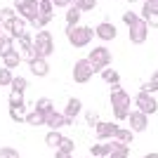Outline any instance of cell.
<instances>
[{
  "mask_svg": "<svg viewBox=\"0 0 158 158\" xmlns=\"http://www.w3.org/2000/svg\"><path fill=\"white\" fill-rule=\"evenodd\" d=\"M0 158H19V151L14 146H2L0 149Z\"/></svg>",
  "mask_w": 158,
  "mask_h": 158,
  "instance_id": "1f68e13d",
  "label": "cell"
},
{
  "mask_svg": "<svg viewBox=\"0 0 158 158\" xmlns=\"http://www.w3.org/2000/svg\"><path fill=\"white\" fill-rule=\"evenodd\" d=\"M102 80H104V83H109V85H120V73L116 71V69H109V66H106L104 71H102Z\"/></svg>",
  "mask_w": 158,
  "mask_h": 158,
  "instance_id": "7402d4cb",
  "label": "cell"
},
{
  "mask_svg": "<svg viewBox=\"0 0 158 158\" xmlns=\"http://www.w3.org/2000/svg\"><path fill=\"white\" fill-rule=\"evenodd\" d=\"M132 137H135V132L132 130H125V127H118V130H116V142H120V144H130L132 142Z\"/></svg>",
  "mask_w": 158,
  "mask_h": 158,
  "instance_id": "484cf974",
  "label": "cell"
},
{
  "mask_svg": "<svg viewBox=\"0 0 158 158\" xmlns=\"http://www.w3.org/2000/svg\"><path fill=\"white\" fill-rule=\"evenodd\" d=\"M28 69H31L33 76H40V78L50 76V64H47L45 57H35L33 61H28Z\"/></svg>",
  "mask_w": 158,
  "mask_h": 158,
  "instance_id": "9a60e30c",
  "label": "cell"
},
{
  "mask_svg": "<svg viewBox=\"0 0 158 158\" xmlns=\"http://www.w3.org/2000/svg\"><path fill=\"white\" fill-rule=\"evenodd\" d=\"M116 130H118V125H116V123H109V120H99L97 125H94V135H97L99 142L113 139L116 137Z\"/></svg>",
  "mask_w": 158,
  "mask_h": 158,
  "instance_id": "9c48e42d",
  "label": "cell"
},
{
  "mask_svg": "<svg viewBox=\"0 0 158 158\" xmlns=\"http://www.w3.org/2000/svg\"><path fill=\"white\" fill-rule=\"evenodd\" d=\"M10 90H12V92H26V90H28V80L24 78V76H14Z\"/></svg>",
  "mask_w": 158,
  "mask_h": 158,
  "instance_id": "d4e9b609",
  "label": "cell"
},
{
  "mask_svg": "<svg viewBox=\"0 0 158 158\" xmlns=\"http://www.w3.org/2000/svg\"><path fill=\"white\" fill-rule=\"evenodd\" d=\"M144 158H158V153H146Z\"/></svg>",
  "mask_w": 158,
  "mask_h": 158,
  "instance_id": "ab89813d",
  "label": "cell"
},
{
  "mask_svg": "<svg viewBox=\"0 0 158 158\" xmlns=\"http://www.w3.org/2000/svg\"><path fill=\"white\" fill-rule=\"evenodd\" d=\"M50 21H52V14H40V12H38V17H35L33 21H28V24H33V26L40 31V28H45Z\"/></svg>",
  "mask_w": 158,
  "mask_h": 158,
  "instance_id": "83f0119b",
  "label": "cell"
},
{
  "mask_svg": "<svg viewBox=\"0 0 158 158\" xmlns=\"http://www.w3.org/2000/svg\"><path fill=\"white\" fill-rule=\"evenodd\" d=\"M73 120L71 118H66V113H59V111H50V113H45V125L50 127V130H59V127H64V125H71Z\"/></svg>",
  "mask_w": 158,
  "mask_h": 158,
  "instance_id": "30bf717a",
  "label": "cell"
},
{
  "mask_svg": "<svg viewBox=\"0 0 158 158\" xmlns=\"http://www.w3.org/2000/svg\"><path fill=\"white\" fill-rule=\"evenodd\" d=\"M0 28H2V17H0Z\"/></svg>",
  "mask_w": 158,
  "mask_h": 158,
  "instance_id": "b9f144b4",
  "label": "cell"
},
{
  "mask_svg": "<svg viewBox=\"0 0 158 158\" xmlns=\"http://www.w3.org/2000/svg\"><path fill=\"white\" fill-rule=\"evenodd\" d=\"M7 113H10V118L14 120V123H24L26 120V102H10V106H7Z\"/></svg>",
  "mask_w": 158,
  "mask_h": 158,
  "instance_id": "4fadbf2b",
  "label": "cell"
},
{
  "mask_svg": "<svg viewBox=\"0 0 158 158\" xmlns=\"http://www.w3.org/2000/svg\"><path fill=\"white\" fill-rule=\"evenodd\" d=\"M135 106H137L142 113H146V116H151V113L158 111L156 97H153V94H149V92H139L137 97H135Z\"/></svg>",
  "mask_w": 158,
  "mask_h": 158,
  "instance_id": "ba28073f",
  "label": "cell"
},
{
  "mask_svg": "<svg viewBox=\"0 0 158 158\" xmlns=\"http://www.w3.org/2000/svg\"><path fill=\"white\" fill-rule=\"evenodd\" d=\"M85 120L94 127V125L99 123V113H97V111H87V113H85Z\"/></svg>",
  "mask_w": 158,
  "mask_h": 158,
  "instance_id": "e575fe53",
  "label": "cell"
},
{
  "mask_svg": "<svg viewBox=\"0 0 158 158\" xmlns=\"http://www.w3.org/2000/svg\"><path fill=\"white\" fill-rule=\"evenodd\" d=\"M113 151V142H97V144L90 149L92 158H109Z\"/></svg>",
  "mask_w": 158,
  "mask_h": 158,
  "instance_id": "e0dca14e",
  "label": "cell"
},
{
  "mask_svg": "<svg viewBox=\"0 0 158 158\" xmlns=\"http://www.w3.org/2000/svg\"><path fill=\"white\" fill-rule=\"evenodd\" d=\"M38 5H40V0H14V10H17V14H19L21 19H26V21H33L35 17H38Z\"/></svg>",
  "mask_w": 158,
  "mask_h": 158,
  "instance_id": "5b68a950",
  "label": "cell"
},
{
  "mask_svg": "<svg viewBox=\"0 0 158 158\" xmlns=\"http://www.w3.org/2000/svg\"><path fill=\"white\" fill-rule=\"evenodd\" d=\"M109 158H130V149H127V144H120V142L113 139V151H111Z\"/></svg>",
  "mask_w": 158,
  "mask_h": 158,
  "instance_id": "cb8c5ba5",
  "label": "cell"
},
{
  "mask_svg": "<svg viewBox=\"0 0 158 158\" xmlns=\"http://www.w3.org/2000/svg\"><path fill=\"white\" fill-rule=\"evenodd\" d=\"M12 80H14L12 69L2 66V69H0V87H10V85H12Z\"/></svg>",
  "mask_w": 158,
  "mask_h": 158,
  "instance_id": "4316f807",
  "label": "cell"
},
{
  "mask_svg": "<svg viewBox=\"0 0 158 158\" xmlns=\"http://www.w3.org/2000/svg\"><path fill=\"white\" fill-rule=\"evenodd\" d=\"M52 5H54V7H59V10H66V7H71V5H73V0H52Z\"/></svg>",
  "mask_w": 158,
  "mask_h": 158,
  "instance_id": "8d00e7d4",
  "label": "cell"
},
{
  "mask_svg": "<svg viewBox=\"0 0 158 158\" xmlns=\"http://www.w3.org/2000/svg\"><path fill=\"white\" fill-rule=\"evenodd\" d=\"M38 10H40V14H52V12H54V5H52V0H40Z\"/></svg>",
  "mask_w": 158,
  "mask_h": 158,
  "instance_id": "d6a6232c",
  "label": "cell"
},
{
  "mask_svg": "<svg viewBox=\"0 0 158 158\" xmlns=\"http://www.w3.org/2000/svg\"><path fill=\"white\" fill-rule=\"evenodd\" d=\"M2 28H5L12 38H21L24 33H26V19H21V17H14L12 21H5L2 24Z\"/></svg>",
  "mask_w": 158,
  "mask_h": 158,
  "instance_id": "7c38bea8",
  "label": "cell"
},
{
  "mask_svg": "<svg viewBox=\"0 0 158 158\" xmlns=\"http://www.w3.org/2000/svg\"><path fill=\"white\" fill-rule=\"evenodd\" d=\"M59 149H64V151H71V153H73V149H76V144H73V139L64 137V142H61V146H59Z\"/></svg>",
  "mask_w": 158,
  "mask_h": 158,
  "instance_id": "d590c367",
  "label": "cell"
},
{
  "mask_svg": "<svg viewBox=\"0 0 158 158\" xmlns=\"http://www.w3.org/2000/svg\"><path fill=\"white\" fill-rule=\"evenodd\" d=\"M64 113H66V118L76 120V116H80V113H83V104H80V99L71 97L69 102H66V106H64Z\"/></svg>",
  "mask_w": 158,
  "mask_h": 158,
  "instance_id": "ac0fdd59",
  "label": "cell"
},
{
  "mask_svg": "<svg viewBox=\"0 0 158 158\" xmlns=\"http://www.w3.org/2000/svg\"><path fill=\"white\" fill-rule=\"evenodd\" d=\"M94 35L102 38V40H113L118 35V31H116V26H113L111 21H99L97 26H94Z\"/></svg>",
  "mask_w": 158,
  "mask_h": 158,
  "instance_id": "5bb4252c",
  "label": "cell"
},
{
  "mask_svg": "<svg viewBox=\"0 0 158 158\" xmlns=\"http://www.w3.org/2000/svg\"><path fill=\"white\" fill-rule=\"evenodd\" d=\"M130 106H132L130 94H127L120 85H113L111 87V109H113V116H116L118 120H125L127 116H130Z\"/></svg>",
  "mask_w": 158,
  "mask_h": 158,
  "instance_id": "6da1fadb",
  "label": "cell"
},
{
  "mask_svg": "<svg viewBox=\"0 0 158 158\" xmlns=\"http://www.w3.org/2000/svg\"><path fill=\"white\" fill-rule=\"evenodd\" d=\"M142 19L149 24V28H158V10H151V7H142Z\"/></svg>",
  "mask_w": 158,
  "mask_h": 158,
  "instance_id": "44dd1931",
  "label": "cell"
},
{
  "mask_svg": "<svg viewBox=\"0 0 158 158\" xmlns=\"http://www.w3.org/2000/svg\"><path fill=\"white\" fill-rule=\"evenodd\" d=\"M87 59H90V64H92L94 73H102L106 66L111 64V50H109V47H94Z\"/></svg>",
  "mask_w": 158,
  "mask_h": 158,
  "instance_id": "277c9868",
  "label": "cell"
},
{
  "mask_svg": "<svg viewBox=\"0 0 158 158\" xmlns=\"http://www.w3.org/2000/svg\"><path fill=\"white\" fill-rule=\"evenodd\" d=\"M127 35H130V43L142 45L146 40V35H149V24H146L144 19H137L132 26H127Z\"/></svg>",
  "mask_w": 158,
  "mask_h": 158,
  "instance_id": "52a82bcc",
  "label": "cell"
},
{
  "mask_svg": "<svg viewBox=\"0 0 158 158\" xmlns=\"http://www.w3.org/2000/svg\"><path fill=\"white\" fill-rule=\"evenodd\" d=\"M26 125H31V127H40V125H45V113L43 111H38V109H33V111H28L26 113V120H24Z\"/></svg>",
  "mask_w": 158,
  "mask_h": 158,
  "instance_id": "d6986e66",
  "label": "cell"
},
{
  "mask_svg": "<svg viewBox=\"0 0 158 158\" xmlns=\"http://www.w3.org/2000/svg\"><path fill=\"white\" fill-rule=\"evenodd\" d=\"M0 17H2V24H5V21H12L14 17H19V14H17L14 7H2V10H0Z\"/></svg>",
  "mask_w": 158,
  "mask_h": 158,
  "instance_id": "4dcf8cb0",
  "label": "cell"
},
{
  "mask_svg": "<svg viewBox=\"0 0 158 158\" xmlns=\"http://www.w3.org/2000/svg\"><path fill=\"white\" fill-rule=\"evenodd\" d=\"M149 85H151V92H158V71H153L151 80H149Z\"/></svg>",
  "mask_w": 158,
  "mask_h": 158,
  "instance_id": "74e56055",
  "label": "cell"
},
{
  "mask_svg": "<svg viewBox=\"0 0 158 158\" xmlns=\"http://www.w3.org/2000/svg\"><path fill=\"white\" fill-rule=\"evenodd\" d=\"M61 142H64V135L59 130H50L45 135V146H50V149H59Z\"/></svg>",
  "mask_w": 158,
  "mask_h": 158,
  "instance_id": "ffe728a7",
  "label": "cell"
},
{
  "mask_svg": "<svg viewBox=\"0 0 158 158\" xmlns=\"http://www.w3.org/2000/svg\"><path fill=\"white\" fill-rule=\"evenodd\" d=\"M66 38L73 47H87L94 38L92 26H66Z\"/></svg>",
  "mask_w": 158,
  "mask_h": 158,
  "instance_id": "7a4b0ae2",
  "label": "cell"
},
{
  "mask_svg": "<svg viewBox=\"0 0 158 158\" xmlns=\"http://www.w3.org/2000/svg\"><path fill=\"white\" fill-rule=\"evenodd\" d=\"M54 158H73V156H71V151H64V149H57Z\"/></svg>",
  "mask_w": 158,
  "mask_h": 158,
  "instance_id": "f35d334b",
  "label": "cell"
},
{
  "mask_svg": "<svg viewBox=\"0 0 158 158\" xmlns=\"http://www.w3.org/2000/svg\"><path fill=\"white\" fill-rule=\"evenodd\" d=\"M0 57H2V66H7V69H17V66L21 64V52H17V50H14V47H7L5 52L0 54Z\"/></svg>",
  "mask_w": 158,
  "mask_h": 158,
  "instance_id": "2e32d148",
  "label": "cell"
},
{
  "mask_svg": "<svg viewBox=\"0 0 158 158\" xmlns=\"http://www.w3.org/2000/svg\"><path fill=\"white\" fill-rule=\"evenodd\" d=\"M35 109H38V111H43V113H50L54 109L52 106V99H47V97H40L38 102H35Z\"/></svg>",
  "mask_w": 158,
  "mask_h": 158,
  "instance_id": "f546056e",
  "label": "cell"
},
{
  "mask_svg": "<svg viewBox=\"0 0 158 158\" xmlns=\"http://www.w3.org/2000/svg\"><path fill=\"white\" fill-rule=\"evenodd\" d=\"M80 17H83V12H80L78 7H66V26H78Z\"/></svg>",
  "mask_w": 158,
  "mask_h": 158,
  "instance_id": "603a6c76",
  "label": "cell"
},
{
  "mask_svg": "<svg viewBox=\"0 0 158 158\" xmlns=\"http://www.w3.org/2000/svg\"><path fill=\"white\" fill-rule=\"evenodd\" d=\"M33 47H35V54L38 57H50V54L54 52V38L52 33L47 31V28H40L35 35H33Z\"/></svg>",
  "mask_w": 158,
  "mask_h": 158,
  "instance_id": "3957f363",
  "label": "cell"
},
{
  "mask_svg": "<svg viewBox=\"0 0 158 158\" xmlns=\"http://www.w3.org/2000/svg\"><path fill=\"white\" fill-rule=\"evenodd\" d=\"M73 7H78L80 12H90L97 7V0H73Z\"/></svg>",
  "mask_w": 158,
  "mask_h": 158,
  "instance_id": "f1b7e54d",
  "label": "cell"
},
{
  "mask_svg": "<svg viewBox=\"0 0 158 158\" xmlns=\"http://www.w3.org/2000/svg\"><path fill=\"white\" fill-rule=\"evenodd\" d=\"M94 76V69L92 64H90V59H78L76 64H73V80L78 83V85H83V83H87V80Z\"/></svg>",
  "mask_w": 158,
  "mask_h": 158,
  "instance_id": "8992f818",
  "label": "cell"
},
{
  "mask_svg": "<svg viewBox=\"0 0 158 158\" xmlns=\"http://www.w3.org/2000/svg\"><path fill=\"white\" fill-rule=\"evenodd\" d=\"M127 120H130V130L132 132H144L146 127H149V116L142 113L139 109H137V111H130Z\"/></svg>",
  "mask_w": 158,
  "mask_h": 158,
  "instance_id": "8fae6325",
  "label": "cell"
},
{
  "mask_svg": "<svg viewBox=\"0 0 158 158\" xmlns=\"http://www.w3.org/2000/svg\"><path fill=\"white\" fill-rule=\"evenodd\" d=\"M125 2H139V0H125Z\"/></svg>",
  "mask_w": 158,
  "mask_h": 158,
  "instance_id": "60d3db41",
  "label": "cell"
},
{
  "mask_svg": "<svg viewBox=\"0 0 158 158\" xmlns=\"http://www.w3.org/2000/svg\"><path fill=\"white\" fill-rule=\"evenodd\" d=\"M137 19H142V17H139V14H135V12H130V10H127V12L123 14V19H120V21H123V24H125V26H132V24H135V21H137Z\"/></svg>",
  "mask_w": 158,
  "mask_h": 158,
  "instance_id": "836d02e7",
  "label": "cell"
}]
</instances>
